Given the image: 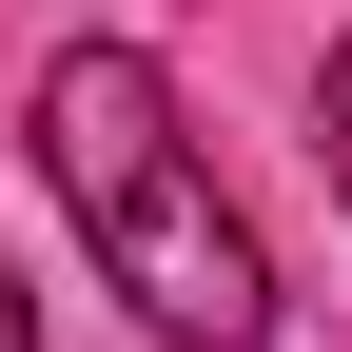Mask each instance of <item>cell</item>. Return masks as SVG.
<instances>
[{
	"mask_svg": "<svg viewBox=\"0 0 352 352\" xmlns=\"http://www.w3.org/2000/svg\"><path fill=\"white\" fill-rule=\"evenodd\" d=\"M314 138H333V196H352V39H333V78H314Z\"/></svg>",
	"mask_w": 352,
	"mask_h": 352,
	"instance_id": "cell-2",
	"label": "cell"
},
{
	"mask_svg": "<svg viewBox=\"0 0 352 352\" xmlns=\"http://www.w3.org/2000/svg\"><path fill=\"white\" fill-rule=\"evenodd\" d=\"M0 352H39V294H20V254H0Z\"/></svg>",
	"mask_w": 352,
	"mask_h": 352,
	"instance_id": "cell-3",
	"label": "cell"
},
{
	"mask_svg": "<svg viewBox=\"0 0 352 352\" xmlns=\"http://www.w3.org/2000/svg\"><path fill=\"white\" fill-rule=\"evenodd\" d=\"M39 176H59L78 254H98L176 352H254L274 333V254L215 196V157L176 138V78L138 39H59V59H39Z\"/></svg>",
	"mask_w": 352,
	"mask_h": 352,
	"instance_id": "cell-1",
	"label": "cell"
}]
</instances>
